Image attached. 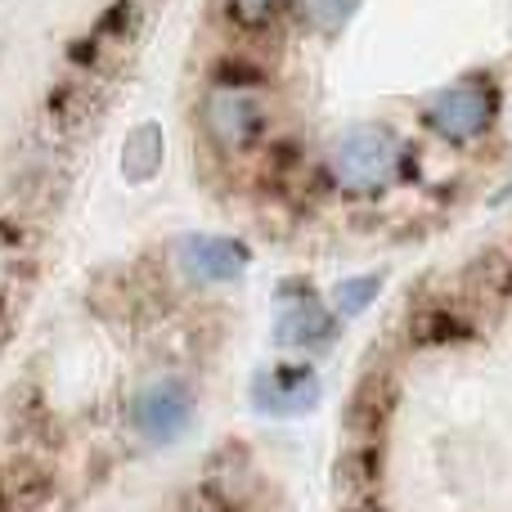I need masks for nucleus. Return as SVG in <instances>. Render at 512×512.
<instances>
[{"instance_id":"1","label":"nucleus","mask_w":512,"mask_h":512,"mask_svg":"<svg viewBox=\"0 0 512 512\" xmlns=\"http://www.w3.org/2000/svg\"><path fill=\"white\" fill-rule=\"evenodd\" d=\"M198 126L212 153L243 158L274 131V104L256 77H212L198 95Z\"/></svg>"},{"instance_id":"2","label":"nucleus","mask_w":512,"mask_h":512,"mask_svg":"<svg viewBox=\"0 0 512 512\" xmlns=\"http://www.w3.org/2000/svg\"><path fill=\"white\" fill-rule=\"evenodd\" d=\"M405 167V140L382 122H360L333 135L324 153V171L346 198H378L396 185Z\"/></svg>"},{"instance_id":"3","label":"nucleus","mask_w":512,"mask_h":512,"mask_svg":"<svg viewBox=\"0 0 512 512\" xmlns=\"http://www.w3.org/2000/svg\"><path fill=\"white\" fill-rule=\"evenodd\" d=\"M423 126L450 149H472L499 122V86L495 77H459L423 99Z\"/></svg>"},{"instance_id":"4","label":"nucleus","mask_w":512,"mask_h":512,"mask_svg":"<svg viewBox=\"0 0 512 512\" xmlns=\"http://www.w3.org/2000/svg\"><path fill=\"white\" fill-rule=\"evenodd\" d=\"M194 409H198V391L189 387V378L153 373L131 391L126 418H131V432L144 436L149 445H176L194 427Z\"/></svg>"},{"instance_id":"5","label":"nucleus","mask_w":512,"mask_h":512,"mask_svg":"<svg viewBox=\"0 0 512 512\" xmlns=\"http://www.w3.org/2000/svg\"><path fill=\"white\" fill-rule=\"evenodd\" d=\"M176 270L185 274L198 288H225V283H239L252 265L248 243L230 239V234H185L176 239Z\"/></svg>"},{"instance_id":"6","label":"nucleus","mask_w":512,"mask_h":512,"mask_svg":"<svg viewBox=\"0 0 512 512\" xmlns=\"http://www.w3.org/2000/svg\"><path fill=\"white\" fill-rule=\"evenodd\" d=\"M333 328H337V315L328 301H319L315 292H297V297L283 292L270 333L283 351H315V346H324L333 337Z\"/></svg>"},{"instance_id":"7","label":"nucleus","mask_w":512,"mask_h":512,"mask_svg":"<svg viewBox=\"0 0 512 512\" xmlns=\"http://www.w3.org/2000/svg\"><path fill=\"white\" fill-rule=\"evenodd\" d=\"M252 400L256 409H265L274 418H297L319 400V378L310 364H274V369L256 373Z\"/></svg>"},{"instance_id":"8","label":"nucleus","mask_w":512,"mask_h":512,"mask_svg":"<svg viewBox=\"0 0 512 512\" xmlns=\"http://www.w3.org/2000/svg\"><path fill=\"white\" fill-rule=\"evenodd\" d=\"M162 126L158 122H140L131 135H126V149H122V171L131 185H144V180L158 176L162 167Z\"/></svg>"},{"instance_id":"9","label":"nucleus","mask_w":512,"mask_h":512,"mask_svg":"<svg viewBox=\"0 0 512 512\" xmlns=\"http://www.w3.org/2000/svg\"><path fill=\"white\" fill-rule=\"evenodd\" d=\"M297 0H221V18L243 36H261L283 23V14Z\"/></svg>"},{"instance_id":"10","label":"nucleus","mask_w":512,"mask_h":512,"mask_svg":"<svg viewBox=\"0 0 512 512\" xmlns=\"http://www.w3.org/2000/svg\"><path fill=\"white\" fill-rule=\"evenodd\" d=\"M378 292H382V274H351V279H342L333 288L328 306H333L337 319H360L378 301Z\"/></svg>"},{"instance_id":"11","label":"nucleus","mask_w":512,"mask_h":512,"mask_svg":"<svg viewBox=\"0 0 512 512\" xmlns=\"http://www.w3.org/2000/svg\"><path fill=\"white\" fill-rule=\"evenodd\" d=\"M355 9H360V0H297L301 23L319 36H337L346 23H351Z\"/></svg>"},{"instance_id":"12","label":"nucleus","mask_w":512,"mask_h":512,"mask_svg":"<svg viewBox=\"0 0 512 512\" xmlns=\"http://www.w3.org/2000/svg\"><path fill=\"white\" fill-rule=\"evenodd\" d=\"M126 27H135V0H117L113 9H104L95 18V27H90V36L104 45L108 36H126Z\"/></svg>"},{"instance_id":"13","label":"nucleus","mask_w":512,"mask_h":512,"mask_svg":"<svg viewBox=\"0 0 512 512\" xmlns=\"http://www.w3.org/2000/svg\"><path fill=\"white\" fill-rule=\"evenodd\" d=\"M342 512H387V504L373 495H351V504H346Z\"/></svg>"},{"instance_id":"14","label":"nucleus","mask_w":512,"mask_h":512,"mask_svg":"<svg viewBox=\"0 0 512 512\" xmlns=\"http://www.w3.org/2000/svg\"><path fill=\"white\" fill-rule=\"evenodd\" d=\"M180 512H207V508H180Z\"/></svg>"}]
</instances>
